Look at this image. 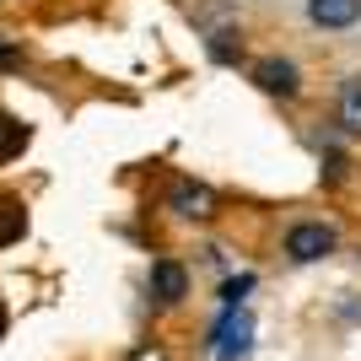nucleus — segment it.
<instances>
[{"label":"nucleus","mask_w":361,"mask_h":361,"mask_svg":"<svg viewBox=\"0 0 361 361\" xmlns=\"http://www.w3.org/2000/svg\"><path fill=\"white\" fill-rule=\"evenodd\" d=\"M334 248H340V238H334V226H324V221H297L286 232V254L297 259V264H318V259H329Z\"/></svg>","instance_id":"obj_1"},{"label":"nucleus","mask_w":361,"mask_h":361,"mask_svg":"<svg viewBox=\"0 0 361 361\" xmlns=\"http://www.w3.org/2000/svg\"><path fill=\"white\" fill-rule=\"evenodd\" d=\"M216 361H248V350H254V318L238 313V307H226V318L216 324Z\"/></svg>","instance_id":"obj_2"},{"label":"nucleus","mask_w":361,"mask_h":361,"mask_svg":"<svg viewBox=\"0 0 361 361\" xmlns=\"http://www.w3.org/2000/svg\"><path fill=\"white\" fill-rule=\"evenodd\" d=\"M307 22L324 32H350L361 22V0H307Z\"/></svg>","instance_id":"obj_3"},{"label":"nucleus","mask_w":361,"mask_h":361,"mask_svg":"<svg viewBox=\"0 0 361 361\" xmlns=\"http://www.w3.org/2000/svg\"><path fill=\"white\" fill-rule=\"evenodd\" d=\"M151 297L162 302V307H173V302L189 297V275H183L178 259H157V264H151Z\"/></svg>","instance_id":"obj_4"},{"label":"nucleus","mask_w":361,"mask_h":361,"mask_svg":"<svg viewBox=\"0 0 361 361\" xmlns=\"http://www.w3.org/2000/svg\"><path fill=\"white\" fill-rule=\"evenodd\" d=\"M254 81L264 92H281V97H297V92H302V75H297V65H291V60H259L254 65Z\"/></svg>","instance_id":"obj_5"},{"label":"nucleus","mask_w":361,"mask_h":361,"mask_svg":"<svg viewBox=\"0 0 361 361\" xmlns=\"http://www.w3.org/2000/svg\"><path fill=\"white\" fill-rule=\"evenodd\" d=\"M173 211H178V216H211V189H200V183H183L178 195H173Z\"/></svg>","instance_id":"obj_6"},{"label":"nucleus","mask_w":361,"mask_h":361,"mask_svg":"<svg viewBox=\"0 0 361 361\" xmlns=\"http://www.w3.org/2000/svg\"><path fill=\"white\" fill-rule=\"evenodd\" d=\"M22 146H27V124L11 119V114H0V162H6V157H16Z\"/></svg>","instance_id":"obj_7"},{"label":"nucleus","mask_w":361,"mask_h":361,"mask_svg":"<svg viewBox=\"0 0 361 361\" xmlns=\"http://www.w3.org/2000/svg\"><path fill=\"white\" fill-rule=\"evenodd\" d=\"M340 119H345V130L361 135V75H350L345 92H340Z\"/></svg>","instance_id":"obj_8"},{"label":"nucleus","mask_w":361,"mask_h":361,"mask_svg":"<svg viewBox=\"0 0 361 361\" xmlns=\"http://www.w3.org/2000/svg\"><path fill=\"white\" fill-rule=\"evenodd\" d=\"M22 226H27V221H22V211H16V205H0V248L22 238Z\"/></svg>","instance_id":"obj_9"},{"label":"nucleus","mask_w":361,"mask_h":361,"mask_svg":"<svg viewBox=\"0 0 361 361\" xmlns=\"http://www.w3.org/2000/svg\"><path fill=\"white\" fill-rule=\"evenodd\" d=\"M130 361H167V350H157V345H140Z\"/></svg>","instance_id":"obj_10"},{"label":"nucleus","mask_w":361,"mask_h":361,"mask_svg":"<svg viewBox=\"0 0 361 361\" xmlns=\"http://www.w3.org/2000/svg\"><path fill=\"white\" fill-rule=\"evenodd\" d=\"M0 65H16V49L6 44V38H0Z\"/></svg>","instance_id":"obj_11"},{"label":"nucleus","mask_w":361,"mask_h":361,"mask_svg":"<svg viewBox=\"0 0 361 361\" xmlns=\"http://www.w3.org/2000/svg\"><path fill=\"white\" fill-rule=\"evenodd\" d=\"M0 334H6V313H0Z\"/></svg>","instance_id":"obj_12"}]
</instances>
